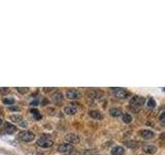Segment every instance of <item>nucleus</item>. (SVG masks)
Instances as JSON below:
<instances>
[{
    "label": "nucleus",
    "instance_id": "14",
    "mask_svg": "<svg viewBox=\"0 0 165 155\" xmlns=\"http://www.w3.org/2000/svg\"><path fill=\"white\" fill-rule=\"evenodd\" d=\"M89 116L93 119H96V120H100L103 118L102 114H101L99 111H90L89 112Z\"/></svg>",
    "mask_w": 165,
    "mask_h": 155
},
{
    "label": "nucleus",
    "instance_id": "22",
    "mask_svg": "<svg viewBox=\"0 0 165 155\" xmlns=\"http://www.w3.org/2000/svg\"><path fill=\"white\" fill-rule=\"evenodd\" d=\"M136 142H125V145H127L128 147H130V148H134V147H136Z\"/></svg>",
    "mask_w": 165,
    "mask_h": 155
},
{
    "label": "nucleus",
    "instance_id": "19",
    "mask_svg": "<svg viewBox=\"0 0 165 155\" xmlns=\"http://www.w3.org/2000/svg\"><path fill=\"white\" fill-rule=\"evenodd\" d=\"M122 120L124 123H127L128 124V123H130L131 121H132V117H131L129 114H124L122 116Z\"/></svg>",
    "mask_w": 165,
    "mask_h": 155
},
{
    "label": "nucleus",
    "instance_id": "24",
    "mask_svg": "<svg viewBox=\"0 0 165 155\" xmlns=\"http://www.w3.org/2000/svg\"><path fill=\"white\" fill-rule=\"evenodd\" d=\"M160 122H161L162 125H164V113H162V114L160 115Z\"/></svg>",
    "mask_w": 165,
    "mask_h": 155
},
{
    "label": "nucleus",
    "instance_id": "2",
    "mask_svg": "<svg viewBox=\"0 0 165 155\" xmlns=\"http://www.w3.org/2000/svg\"><path fill=\"white\" fill-rule=\"evenodd\" d=\"M54 142L52 140L51 136L49 134H42V136L37 140V145L41 148H50L53 146Z\"/></svg>",
    "mask_w": 165,
    "mask_h": 155
},
{
    "label": "nucleus",
    "instance_id": "12",
    "mask_svg": "<svg viewBox=\"0 0 165 155\" xmlns=\"http://www.w3.org/2000/svg\"><path fill=\"white\" fill-rule=\"evenodd\" d=\"M4 130H5V132L8 133V134H11V133H14L15 131H16V126H14L13 124H11V123L6 122L5 124H4Z\"/></svg>",
    "mask_w": 165,
    "mask_h": 155
},
{
    "label": "nucleus",
    "instance_id": "8",
    "mask_svg": "<svg viewBox=\"0 0 165 155\" xmlns=\"http://www.w3.org/2000/svg\"><path fill=\"white\" fill-rule=\"evenodd\" d=\"M139 136L144 140H152L155 136V133L149 129H144V130L139 131Z\"/></svg>",
    "mask_w": 165,
    "mask_h": 155
},
{
    "label": "nucleus",
    "instance_id": "4",
    "mask_svg": "<svg viewBox=\"0 0 165 155\" xmlns=\"http://www.w3.org/2000/svg\"><path fill=\"white\" fill-rule=\"evenodd\" d=\"M19 139L23 142H32L35 139V134L29 130H22L19 132Z\"/></svg>",
    "mask_w": 165,
    "mask_h": 155
},
{
    "label": "nucleus",
    "instance_id": "27",
    "mask_svg": "<svg viewBox=\"0 0 165 155\" xmlns=\"http://www.w3.org/2000/svg\"><path fill=\"white\" fill-rule=\"evenodd\" d=\"M11 110H17V111H18V110H19V108H11Z\"/></svg>",
    "mask_w": 165,
    "mask_h": 155
},
{
    "label": "nucleus",
    "instance_id": "5",
    "mask_svg": "<svg viewBox=\"0 0 165 155\" xmlns=\"http://www.w3.org/2000/svg\"><path fill=\"white\" fill-rule=\"evenodd\" d=\"M58 151L63 153V154H70L71 152L74 151V147H73L72 145L65 143V144H61L59 147H58Z\"/></svg>",
    "mask_w": 165,
    "mask_h": 155
},
{
    "label": "nucleus",
    "instance_id": "18",
    "mask_svg": "<svg viewBox=\"0 0 165 155\" xmlns=\"http://www.w3.org/2000/svg\"><path fill=\"white\" fill-rule=\"evenodd\" d=\"M9 119L13 121V122H17V123H21L22 120H23V117H22L21 115H11V117H9Z\"/></svg>",
    "mask_w": 165,
    "mask_h": 155
},
{
    "label": "nucleus",
    "instance_id": "16",
    "mask_svg": "<svg viewBox=\"0 0 165 155\" xmlns=\"http://www.w3.org/2000/svg\"><path fill=\"white\" fill-rule=\"evenodd\" d=\"M109 114H111L113 117H119V116L122 115V111L120 109H118V108H111V109L109 110Z\"/></svg>",
    "mask_w": 165,
    "mask_h": 155
},
{
    "label": "nucleus",
    "instance_id": "6",
    "mask_svg": "<svg viewBox=\"0 0 165 155\" xmlns=\"http://www.w3.org/2000/svg\"><path fill=\"white\" fill-rule=\"evenodd\" d=\"M82 95V93L78 90H74V89H70V90H67L66 91V97L69 98V99H78L80 98Z\"/></svg>",
    "mask_w": 165,
    "mask_h": 155
},
{
    "label": "nucleus",
    "instance_id": "11",
    "mask_svg": "<svg viewBox=\"0 0 165 155\" xmlns=\"http://www.w3.org/2000/svg\"><path fill=\"white\" fill-rule=\"evenodd\" d=\"M78 109L74 106H66L64 108V113L67 115H76Z\"/></svg>",
    "mask_w": 165,
    "mask_h": 155
},
{
    "label": "nucleus",
    "instance_id": "10",
    "mask_svg": "<svg viewBox=\"0 0 165 155\" xmlns=\"http://www.w3.org/2000/svg\"><path fill=\"white\" fill-rule=\"evenodd\" d=\"M66 140H67L69 143H71V144H78L80 142V138L76 134H74V133H69V134H67L66 136Z\"/></svg>",
    "mask_w": 165,
    "mask_h": 155
},
{
    "label": "nucleus",
    "instance_id": "25",
    "mask_svg": "<svg viewBox=\"0 0 165 155\" xmlns=\"http://www.w3.org/2000/svg\"><path fill=\"white\" fill-rule=\"evenodd\" d=\"M6 92H9L8 88H0V93H6Z\"/></svg>",
    "mask_w": 165,
    "mask_h": 155
},
{
    "label": "nucleus",
    "instance_id": "21",
    "mask_svg": "<svg viewBox=\"0 0 165 155\" xmlns=\"http://www.w3.org/2000/svg\"><path fill=\"white\" fill-rule=\"evenodd\" d=\"M146 106H148V108H149V109H154L155 106H156V101H155L154 98H149V100H148Z\"/></svg>",
    "mask_w": 165,
    "mask_h": 155
},
{
    "label": "nucleus",
    "instance_id": "28",
    "mask_svg": "<svg viewBox=\"0 0 165 155\" xmlns=\"http://www.w3.org/2000/svg\"><path fill=\"white\" fill-rule=\"evenodd\" d=\"M2 122H3V121H2V119H1V118H0V125H1V124H2Z\"/></svg>",
    "mask_w": 165,
    "mask_h": 155
},
{
    "label": "nucleus",
    "instance_id": "29",
    "mask_svg": "<svg viewBox=\"0 0 165 155\" xmlns=\"http://www.w3.org/2000/svg\"><path fill=\"white\" fill-rule=\"evenodd\" d=\"M1 111H2V110H1V108H0V114H1V113H2V112H1Z\"/></svg>",
    "mask_w": 165,
    "mask_h": 155
},
{
    "label": "nucleus",
    "instance_id": "20",
    "mask_svg": "<svg viewBox=\"0 0 165 155\" xmlns=\"http://www.w3.org/2000/svg\"><path fill=\"white\" fill-rule=\"evenodd\" d=\"M2 102L4 103V104H14L15 99L13 97H4L2 99Z\"/></svg>",
    "mask_w": 165,
    "mask_h": 155
},
{
    "label": "nucleus",
    "instance_id": "23",
    "mask_svg": "<svg viewBox=\"0 0 165 155\" xmlns=\"http://www.w3.org/2000/svg\"><path fill=\"white\" fill-rule=\"evenodd\" d=\"M28 88H20V87H17V91H19L20 93H26L28 91Z\"/></svg>",
    "mask_w": 165,
    "mask_h": 155
},
{
    "label": "nucleus",
    "instance_id": "15",
    "mask_svg": "<svg viewBox=\"0 0 165 155\" xmlns=\"http://www.w3.org/2000/svg\"><path fill=\"white\" fill-rule=\"evenodd\" d=\"M53 100H54L55 103H60L62 102L63 100V94L61 92H57L55 93L54 95H53Z\"/></svg>",
    "mask_w": 165,
    "mask_h": 155
},
{
    "label": "nucleus",
    "instance_id": "26",
    "mask_svg": "<svg viewBox=\"0 0 165 155\" xmlns=\"http://www.w3.org/2000/svg\"><path fill=\"white\" fill-rule=\"evenodd\" d=\"M38 104V99H35V100H32L30 102V106H37Z\"/></svg>",
    "mask_w": 165,
    "mask_h": 155
},
{
    "label": "nucleus",
    "instance_id": "3",
    "mask_svg": "<svg viewBox=\"0 0 165 155\" xmlns=\"http://www.w3.org/2000/svg\"><path fill=\"white\" fill-rule=\"evenodd\" d=\"M144 97H140L138 95H134L132 96V98L130 99V106L134 110H137L139 108L144 106Z\"/></svg>",
    "mask_w": 165,
    "mask_h": 155
},
{
    "label": "nucleus",
    "instance_id": "9",
    "mask_svg": "<svg viewBox=\"0 0 165 155\" xmlns=\"http://www.w3.org/2000/svg\"><path fill=\"white\" fill-rule=\"evenodd\" d=\"M142 150H144V152L146 153V154L153 155L157 152V147L154 146V145H144Z\"/></svg>",
    "mask_w": 165,
    "mask_h": 155
},
{
    "label": "nucleus",
    "instance_id": "1",
    "mask_svg": "<svg viewBox=\"0 0 165 155\" xmlns=\"http://www.w3.org/2000/svg\"><path fill=\"white\" fill-rule=\"evenodd\" d=\"M111 91L115 97L120 98V99H126V98H128L131 95V93H130L128 90L124 89V88H119V87L111 88Z\"/></svg>",
    "mask_w": 165,
    "mask_h": 155
},
{
    "label": "nucleus",
    "instance_id": "7",
    "mask_svg": "<svg viewBox=\"0 0 165 155\" xmlns=\"http://www.w3.org/2000/svg\"><path fill=\"white\" fill-rule=\"evenodd\" d=\"M87 95L89 98H93V99H99L103 96V92L100 90H91L87 93Z\"/></svg>",
    "mask_w": 165,
    "mask_h": 155
},
{
    "label": "nucleus",
    "instance_id": "13",
    "mask_svg": "<svg viewBox=\"0 0 165 155\" xmlns=\"http://www.w3.org/2000/svg\"><path fill=\"white\" fill-rule=\"evenodd\" d=\"M125 154V149L123 147L117 146V147L113 148L111 150V155H124Z\"/></svg>",
    "mask_w": 165,
    "mask_h": 155
},
{
    "label": "nucleus",
    "instance_id": "17",
    "mask_svg": "<svg viewBox=\"0 0 165 155\" xmlns=\"http://www.w3.org/2000/svg\"><path fill=\"white\" fill-rule=\"evenodd\" d=\"M29 112H30V114H31V115L33 116V117L35 118V120H40L41 118H42L41 114H40V113H39V112H38L36 109H31Z\"/></svg>",
    "mask_w": 165,
    "mask_h": 155
}]
</instances>
